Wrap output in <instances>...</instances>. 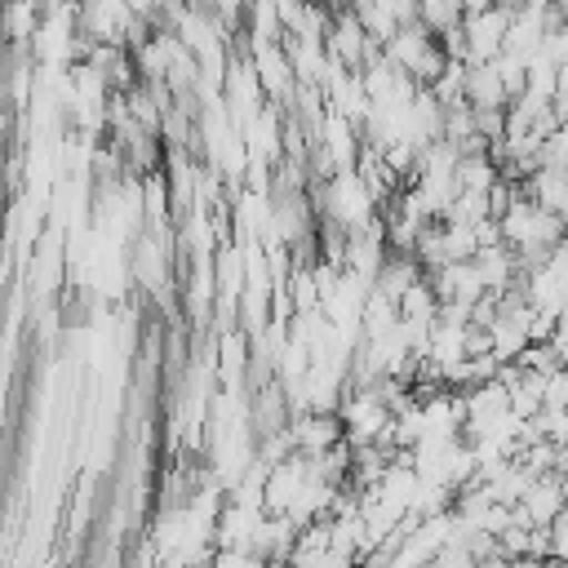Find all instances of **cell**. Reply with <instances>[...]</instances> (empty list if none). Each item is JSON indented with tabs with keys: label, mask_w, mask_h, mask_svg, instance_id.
Instances as JSON below:
<instances>
[{
	"label": "cell",
	"mask_w": 568,
	"mask_h": 568,
	"mask_svg": "<svg viewBox=\"0 0 568 568\" xmlns=\"http://www.w3.org/2000/svg\"><path fill=\"white\" fill-rule=\"evenodd\" d=\"M382 53H386L399 71H408L417 84H435V80L448 71V62H453L444 36H435L426 22H408V27H399V31L382 44Z\"/></svg>",
	"instance_id": "cell-1"
},
{
	"label": "cell",
	"mask_w": 568,
	"mask_h": 568,
	"mask_svg": "<svg viewBox=\"0 0 568 568\" xmlns=\"http://www.w3.org/2000/svg\"><path fill=\"white\" fill-rule=\"evenodd\" d=\"M142 27V13L129 9V0H80V36L89 44H124Z\"/></svg>",
	"instance_id": "cell-2"
},
{
	"label": "cell",
	"mask_w": 568,
	"mask_h": 568,
	"mask_svg": "<svg viewBox=\"0 0 568 568\" xmlns=\"http://www.w3.org/2000/svg\"><path fill=\"white\" fill-rule=\"evenodd\" d=\"M324 49H328V58H333L337 67H346V71H364V67L382 53V44L368 36V27L359 22L355 9H337V13H333V27H328Z\"/></svg>",
	"instance_id": "cell-3"
},
{
	"label": "cell",
	"mask_w": 568,
	"mask_h": 568,
	"mask_svg": "<svg viewBox=\"0 0 568 568\" xmlns=\"http://www.w3.org/2000/svg\"><path fill=\"white\" fill-rule=\"evenodd\" d=\"M466 102L475 111H506L515 102L501 67H497V58L493 62H466Z\"/></svg>",
	"instance_id": "cell-4"
},
{
	"label": "cell",
	"mask_w": 568,
	"mask_h": 568,
	"mask_svg": "<svg viewBox=\"0 0 568 568\" xmlns=\"http://www.w3.org/2000/svg\"><path fill=\"white\" fill-rule=\"evenodd\" d=\"M4 18H9V40L13 44H31L40 22H44V0H9Z\"/></svg>",
	"instance_id": "cell-5"
},
{
	"label": "cell",
	"mask_w": 568,
	"mask_h": 568,
	"mask_svg": "<svg viewBox=\"0 0 568 568\" xmlns=\"http://www.w3.org/2000/svg\"><path fill=\"white\" fill-rule=\"evenodd\" d=\"M462 4L457 0H422V22L435 31V36H453L462 27Z\"/></svg>",
	"instance_id": "cell-6"
},
{
	"label": "cell",
	"mask_w": 568,
	"mask_h": 568,
	"mask_svg": "<svg viewBox=\"0 0 568 568\" xmlns=\"http://www.w3.org/2000/svg\"><path fill=\"white\" fill-rule=\"evenodd\" d=\"M462 4V13H479V9H488L493 0H457Z\"/></svg>",
	"instance_id": "cell-7"
},
{
	"label": "cell",
	"mask_w": 568,
	"mask_h": 568,
	"mask_svg": "<svg viewBox=\"0 0 568 568\" xmlns=\"http://www.w3.org/2000/svg\"><path fill=\"white\" fill-rule=\"evenodd\" d=\"M564 22H568V18H564Z\"/></svg>",
	"instance_id": "cell-8"
}]
</instances>
